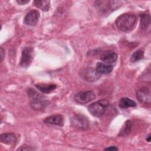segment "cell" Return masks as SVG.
Listing matches in <instances>:
<instances>
[{
	"instance_id": "obj_1",
	"label": "cell",
	"mask_w": 151,
	"mask_h": 151,
	"mask_svg": "<svg viewBox=\"0 0 151 151\" xmlns=\"http://www.w3.org/2000/svg\"><path fill=\"white\" fill-rule=\"evenodd\" d=\"M137 21L136 15L133 13H124L119 16L115 24L119 29L123 32H129L133 29Z\"/></svg>"
},
{
	"instance_id": "obj_2",
	"label": "cell",
	"mask_w": 151,
	"mask_h": 151,
	"mask_svg": "<svg viewBox=\"0 0 151 151\" xmlns=\"http://www.w3.org/2000/svg\"><path fill=\"white\" fill-rule=\"evenodd\" d=\"M109 105V100L101 99L90 104L88 106V110L93 116L99 117L104 114Z\"/></svg>"
},
{
	"instance_id": "obj_3",
	"label": "cell",
	"mask_w": 151,
	"mask_h": 151,
	"mask_svg": "<svg viewBox=\"0 0 151 151\" xmlns=\"http://www.w3.org/2000/svg\"><path fill=\"white\" fill-rule=\"evenodd\" d=\"M120 4V1H97L95 2L96 8L102 13H109L110 10H114V9L117 8V5Z\"/></svg>"
},
{
	"instance_id": "obj_4",
	"label": "cell",
	"mask_w": 151,
	"mask_h": 151,
	"mask_svg": "<svg viewBox=\"0 0 151 151\" xmlns=\"http://www.w3.org/2000/svg\"><path fill=\"white\" fill-rule=\"evenodd\" d=\"M71 124L75 128L80 130H86L88 128L89 121L86 116L77 114L71 118Z\"/></svg>"
},
{
	"instance_id": "obj_5",
	"label": "cell",
	"mask_w": 151,
	"mask_h": 151,
	"mask_svg": "<svg viewBox=\"0 0 151 151\" xmlns=\"http://www.w3.org/2000/svg\"><path fill=\"white\" fill-rule=\"evenodd\" d=\"M95 93L91 90L80 91L74 96V101L79 104L87 103L95 99Z\"/></svg>"
},
{
	"instance_id": "obj_6",
	"label": "cell",
	"mask_w": 151,
	"mask_h": 151,
	"mask_svg": "<svg viewBox=\"0 0 151 151\" xmlns=\"http://www.w3.org/2000/svg\"><path fill=\"white\" fill-rule=\"evenodd\" d=\"M33 60V48L30 47L24 48L22 51L20 65L22 67H28Z\"/></svg>"
},
{
	"instance_id": "obj_7",
	"label": "cell",
	"mask_w": 151,
	"mask_h": 151,
	"mask_svg": "<svg viewBox=\"0 0 151 151\" xmlns=\"http://www.w3.org/2000/svg\"><path fill=\"white\" fill-rule=\"evenodd\" d=\"M136 98L138 101L145 104H149L151 102L150 91L147 87H142L136 91Z\"/></svg>"
},
{
	"instance_id": "obj_8",
	"label": "cell",
	"mask_w": 151,
	"mask_h": 151,
	"mask_svg": "<svg viewBox=\"0 0 151 151\" xmlns=\"http://www.w3.org/2000/svg\"><path fill=\"white\" fill-rule=\"evenodd\" d=\"M40 18V12L36 9H32L29 11L25 15L24 22L25 25L28 26H35Z\"/></svg>"
},
{
	"instance_id": "obj_9",
	"label": "cell",
	"mask_w": 151,
	"mask_h": 151,
	"mask_svg": "<svg viewBox=\"0 0 151 151\" xmlns=\"http://www.w3.org/2000/svg\"><path fill=\"white\" fill-rule=\"evenodd\" d=\"M82 76L84 80L88 82L96 81L100 77V74L93 68H87L84 69L82 73Z\"/></svg>"
},
{
	"instance_id": "obj_10",
	"label": "cell",
	"mask_w": 151,
	"mask_h": 151,
	"mask_svg": "<svg viewBox=\"0 0 151 151\" xmlns=\"http://www.w3.org/2000/svg\"><path fill=\"white\" fill-rule=\"evenodd\" d=\"M117 54L113 51H107L100 55V60L106 64H112L117 59Z\"/></svg>"
},
{
	"instance_id": "obj_11",
	"label": "cell",
	"mask_w": 151,
	"mask_h": 151,
	"mask_svg": "<svg viewBox=\"0 0 151 151\" xmlns=\"http://www.w3.org/2000/svg\"><path fill=\"white\" fill-rule=\"evenodd\" d=\"M44 122L46 124H54L60 126H63L64 124V118L61 114L51 115L46 117Z\"/></svg>"
},
{
	"instance_id": "obj_12",
	"label": "cell",
	"mask_w": 151,
	"mask_h": 151,
	"mask_svg": "<svg viewBox=\"0 0 151 151\" xmlns=\"http://www.w3.org/2000/svg\"><path fill=\"white\" fill-rule=\"evenodd\" d=\"M49 101L44 99L40 100H32L30 102L31 107L35 110H43L49 104Z\"/></svg>"
},
{
	"instance_id": "obj_13",
	"label": "cell",
	"mask_w": 151,
	"mask_h": 151,
	"mask_svg": "<svg viewBox=\"0 0 151 151\" xmlns=\"http://www.w3.org/2000/svg\"><path fill=\"white\" fill-rule=\"evenodd\" d=\"M140 27L142 31L147 30L149 27L150 24V16L149 11H146L142 13L140 15Z\"/></svg>"
},
{
	"instance_id": "obj_14",
	"label": "cell",
	"mask_w": 151,
	"mask_h": 151,
	"mask_svg": "<svg viewBox=\"0 0 151 151\" xmlns=\"http://www.w3.org/2000/svg\"><path fill=\"white\" fill-rule=\"evenodd\" d=\"M0 140L3 143L14 145L17 142V137L12 133H5L1 134Z\"/></svg>"
},
{
	"instance_id": "obj_15",
	"label": "cell",
	"mask_w": 151,
	"mask_h": 151,
	"mask_svg": "<svg viewBox=\"0 0 151 151\" xmlns=\"http://www.w3.org/2000/svg\"><path fill=\"white\" fill-rule=\"evenodd\" d=\"M35 87L41 93L44 94H48L57 88V85L55 84L38 83L35 84Z\"/></svg>"
},
{
	"instance_id": "obj_16",
	"label": "cell",
	"mask_w": 151,
	"mask_h": 151,
	"mask_svg": "<svg viewBox=\"0 0 151 151\" xmlns=\"http://www.w3.org/2000/svg\"><path fill=\"white\" fill-rule=\"evenodd\" d=\"M113 66L111 64H104L103 63H97L96 70L99 74H109L112 71Z\"/></svg>"
},
{
	"instance_id": "obj_17",
	"label": "cell",
	"mask_w": 151,
	"mask_h": 151,
	"mask_svg": "<svg viewBox=\"0 0 151 151\" xmlns=\"http://www.w3.org/2000/svg\"><path fill=\"white\" fill-rule=\"evenodd\" d=\"M119 106L123 109H126L129 107H133L136 106V103L127 97H123L119 101Z\"/></svg>"
},
{
	"instance_id": "obj_18",
	"label": "cell",
	"mask_w": 151,
	"mask_h": 151,
	"mask_svg": "<svg viewBox=\"0 0 151 151\" xmlns=\"http://www.w3.org/2000/svg\"><path fill=\"white\" fill-rule=\"evenodd\" d=\"M132 122L130 120H127L124 122V124L121 128L119 133L118 134V136L120 137H125L127 136L131 132L132 130Z\"/></svg>"
},
{
	"instance_id": "obj_19",
	"label": "cell",
	"mask_w": 151,
	"mask_h": 151,
	"mask_svg": "<svg viewBox=\"0 0 151 151\" xmlns=\"http://www.w3.org/2000/svg\"><path fill=\"white\" fill-rule=\"evenodd\" d=\"M33 2L36 7L42 11H47L50 8V1L48 0H37Z\"/></svg>"
},
{
	"instance_id": "obj_20",
	"label": "cell",
	"mask_w": 151,
	"mask_h": 151,
	"mask_svg": "<svg viewBox=\"0 0 151 151\" xmlns=\"http://www.w3.org/2000/svg\"><path fill=\"white\" fill-rule=\"evenodd\" d=\"M27 93L28 95V96L32 99V100H40V99H44V96L39 93H38L35 89L32 88H29L27 90Z\"/></svg>"
},
{
	"instance_id": "obj_21",
	"label": "cell",
	"mask_w": 151,
	"mask_h": 151,
	"mask_svg": "<svg viewBox=\"0 0 151 151\" xmlns=\"http://www.w3.org/2000/svg\"><path fill=\"white\" fill-rule=\"evenodd\" d=\"M144 57L143 51L142 50H138L133 52V54L131 55L130 61L132 63L137 62L142 59H143Z\"/></svg>"
},
{
	"instance_id": "obj_22",
	"label": "cell",
	"mask_w": 151,
	"mask_h": 151,
	"mask_svg": "<svg viewBox=\"0 0 151 151\" xmlns=\"http://www.w3.org/2000/svg\"><path fill=\"white\" fill-rule=\"evenodd\" d=\"M34 150V149L27 145L21 146L20 147L17 149V150Z\"/></svg>"
},
{
	"instance_id": "obj_23",
	"label": "cell",
	"mask_w": 151,
	"mask_h": 151,
	"mask_svg": "<svg viewBox=\"0 0 151 151\" xmlns=\"http://www.w3.org/2000/svg\"><path fill=\"white\" fill-rule=\"evenodd\" d=\"M0 54H1V61L2 62L4 60V57H5V50L2 47H1Z\"/></svg>"
},
{
	"instance_id": "obj_24",
	"label": "cell",
	"mask_w": 151,
	"mask_h": 151,
	"mask_svg": "<svg viewBox=\"0 0 151 151\" xmlns=\"http://www.w3.org/2000/svg\"><path fill=\"white\" fill-rule=\"evenodd\" d=\"M105 150H111V151H114V150H118V148L115 146H111L110 147H106L104 149Z\"/></svg>"
},
{
	"instance_id": "obj_25",
	"label": "cell",
	"mask_w": 151,
	"mask_h": 151,
	"mask_svg": "<svg viewBox=\"0 0 151 151\" xmlns=\"http://www.w3.org/2000/svg\"><path fill=\"white\" fill-rule=\"evenodd\" d=\"M29 2V0H17V2L19 5H25Z\"/></svg>"
},
{
	"instance_id": "obj_26",
	"label": "cell",
	"mask_w": 151,
	"mask_h": 151,
	"mask_svg": "<svg viewBox=\"0 0 151 151\" xmlns=\"http://www.w3.org/2000/svg\"><path fill=\"white\" fill-rule=\"evenodd\" d=\"M150 138H151V137H150V134L149 133V134L146 136V141L148 142H150Z\"/></svg>"
}]
</instances>
